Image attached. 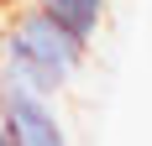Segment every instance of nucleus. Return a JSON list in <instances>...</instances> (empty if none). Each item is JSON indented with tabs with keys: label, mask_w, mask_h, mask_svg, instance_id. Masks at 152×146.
<instances>
[{
	"label": "nucleus",
	"mask_w": 152,
	"mask_h": 146,
	"mask_svg": "<svg viewBox=\"0 0 152 146\" xmlns=\"http://www.w3.org/2000/svg\"><path fill=\"white\" fill-rule=\"evenodd\" d=\"M31 5H42L47 16H58L68 31H79L84 42H94L100 37V26H105V11L110 0H31Z\"/></svg>",
	"instance_id": "7ed1b4c3"
},
{
	"label": "nucleus",
	"mask_w": 152,
	"mask_h": 146,
	"mask_svg": "<svg viewBox=\"0 0 152 146\" xmlns=\"http://www.w3.org/2000/svg\"><path fill=\"white\" fill-rule=\"evenodd\" d=\"M84 63H89V42L79 31H68L58 16H47L31 0L5 11V21H0V68L16 73L26 89L58 99L79 78Z\"/></svg>",
	"instance_id": "f257e3e1"
},
{
	"label": "nucleus",
	"mask_w": 152,
	"mask_h": 146,
	"mask_svg": "<svg viewBox=\"0 0 152 146\" xmlns=\"http://www.w3.org/2000/svg\"><path fill=\"white\" fill-rule=\"evenodd\" d=\"M0 131L16 146H68V131H63L53 99L37 94V89H26L5 68H0Z\"/></svg>",
	"instance_id": "f03ea898"
}]
</instances>
